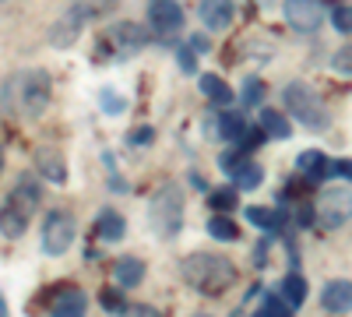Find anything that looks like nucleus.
<instances>
[{
  "instance_id": "1",
  "label": "nucleus",
  "mask_w": 352,
  "mask_h": 317,
  "mask_svg": "<svg viewBox=\"0 0 352 317\" xmlns=\"http://www.w3.org/2000/svg\"><path fill=\"white\" fill-rule=\"evenodd\" d=\"M180 275L201 296H222L229 285L236 282V268H232V261L222 254H190L180 268Z\"/></svg>"
},
{
  "instance_id": "2",
  "label": "nucleus",
  "mask_w": 352,
  "mask_h": 317,
  "mask_svg": "<svg viewBox=\"0 0 352 317\" xmlns=\"http://www.w3.org/2000/svg\"><path fill=\"white\" fill-rule=\"evenodd\" d=\"M36 212H39V184L32 177H21L14 184V190L8 194V201L0 205V233L18 240Z\"/></svg>"
},
{
  "instance_id": "3",
  "label": "nucleus",
  "mask_w": 352,
  "mask_h": 317,
  "mask_svg": "<svg viewBox=\"0 0 352 317\" xmlns=\"http://www.w3.org/2000/svg\"><path fill=\"white\" fill-rule=\"evenodd\" d=\"M148 226L159 240H173L184 229V187L166 184L148 201Z\"/></svg>"
},
{
  "instance_id": "4",
  "label": "nucleus",
  "mask_w": 352,
  "mask_h": 317,
  "mask_svg": "<svg viewBox=\"0 0 352 317\" xmlns=\"http://www.w3.org/2000/svg\"><path fill=\"white\" fill-rule=\"evenodd\" d=\"M282 99H285V109L296 117V124H303V127H310V131H324V127H328V109H324L320 96L310 89L307 81L285 85Z\"/></svg>"
},
{
  "instance_id": "5",
  "label": "nucleus",
  "mask_w": 352,
  "mask_h": 317,
  "mask_svg": "<svg viewBox=\"0 0 352 317\" xmlns=\"http://www.w3.org/2000/svg\"><path fill=\"white\" fill-rule=\"evenodd\" d=\"M18 92V109L25 117H39L50 102V74L46 71H25L11 85V96Z\"/></svg>"
},
{
  "instance_id": "6",
  "label": "nucleus",
  "mask_w": 352,
  "mask_h": 317,
  "mask_svg": "<svg viewBox=\"0 0 352 317\" xmlns=\"http://www.w3.org/2000/svg\"><path fill=\"white\" fill-rule=\"evenodd\" d=\"M74 233H78L74 215L64 212V208H53V212L43 219V250H46L50 257L67 254L71 243H74Z\"/></svg>"
},
{
  "instance_id": "7",
  "label": "nucleus",
  "mask_w": 352,
  "mask_h": 317,
  "mask_svg": "<svg viewBox=\"0 0 352 317\" xmlns=\"http://www.w3.org/2000/svg\"><path fill=\"white\" fill-rule=\"evenodd\" d=\"M285 21L296 32H317L324 21V8H320V0H285Z\"/></svg>"
},
{
  "instance_id": "8",
  "label": "nucleus",
  "mask_w": 352,
  "mask_h": 317,
  "mask_svg": "<svg viewBox=\"0 0 352 317\" xmlns=\"http://www.w3.org/2000/svg\"><path fill=\"white\" fill-rule=\"evenodd\" d=\"M352 219V190H324L320 197V222L328 229H338Z\"/></svg>"
},
{
  "instance_id": "9",
  "label": "nucleus",
  "mask_w": 352,
  "mask_h": 317,
  "mask_svg": "<svg viewBox=\"0 0 352 317\" xmlns=\"http://www.w3.org/2000/svg\"><path fill=\"white\" fill-rule=\"evenodd\" d=\"M148 21L159 28V32H176L184 25V8L176 0H152L148 4Z\"/></svg>"
},
{
  "instance_id": "10",
  "label": "nucleus",
  "mask_w": 352,
  "mask_h": 317,
  "mask_svg": "<svg viewBox=\"0 0 352 317\" xmlns=\"http://www.w3.org/2000/svg\"><path fill=\"white\" fill-rule=\"evenodd\" d=\"M85 310H88V296L78 289V285L60 289V293L53 296V303H50V314L53 317H85Z\"/></svg>"
},
{
  "instance_id": "11",
  "label": "nucleus",
  "mask_w": 352,
  "mask_h": 317,
  "mask_svg": "<svg viewBox=\"0 0 352 317\" xmlns=\"http://www.w3.org/2000/svg\"><path fill=\"white\" fill-rule=\"evenodd\" d=\"M320 307H324L328 314H345V310H352V282H345V278L328 282L324 289H320Z\"/></svg>"
},
{
  "instance_id": "12",
  "label": "nucleus",
  "mask_w": 352,
  "mask_h": 317,
  "mask_svg": "<svg viewBox=\"0 0 352 317\" xmlns=\"http://www.w3.org/2000/svg\"><path fill=\"white\" fill-rule=\"evenodd\" d=\"M197 14H201V25L212 28V32H222V28L232 25V4L229 0H201Z\"/></svg>"
},
{
  "instance_id": "13",
  "label": "nucleus",
  "mask_w": 352,
  "mask_h": 317,
  "mask_svg": "<svg viewBox=\"0 0 352 317\" xmlns=\"http://www.w3.org/2000/svg\"><path fill=\"white\" fill-rule=\"evenodd\" d=\"M296 169L303 173L307 180H324V177H331L335 173V162L324 155V152H317V149H310V152H300V159H296Z\"/></svg>"
},
{
  "instance_id": "14",
  "label": "nucleus",
  "mask_w": 352,
  "mask_h": 317,
  "mask_svg": "<svg viewBox=\"0 0 352 317\" xmlns=\"http://www.w3.org/2000/svg\"><path fill=\"white\" fill-rule=\"evenodd\" d=\"M36 169L43 173L50 184H64L67 180V162H64V155L56 149H39L36 152Z\"/></svg>"
},
{
  "instance_id": "15",
  "label": "nucleus",
  "mask_w": 352,
  "mask_h": 317,
  "mask_svg": "<svg viewBox=\"0 0 352 317\" xmlns=\"http://www.w3.org/2000/svg\"><path fill=\"white\" fill-rule=\"evenodd\" d=\"M141 278H144V261L141 257H120V261L113 265L116 289H134V285H141Z\"/></svg>"
},
{
  "instance_id": "16",
  "label": "nucleus",
  "mask_w": 352,
  "mask_h": 317,
  "mask_svg": "<svg viewBox=\"0 0 352 317\" xmlns=\"http://www.w3.org/2000/svg\"><path fill=\"white\" fill-rule=\"evenodd\" d=\"M96 233H99L106 243H116V240H124L127 222H124V215L116 212V208H102L99 219H96Z\"/></svg>"
},
{
  "instance_id": "17",
  "label": "nucleus",
  "mask_w": 352,
  "mask_h": 317,
  "mask_svg": "<svg viewBox=\"0 0 352 317\" xmlns=\"http://www.w3.org/2000/svg\"><path fill=\"white\" fill-rule=\"evenodd\" d=\"M261 131L268 134V138H275V141H285V138L292 134V124L282 117L278 109H268V106H264V109H261Z\"/></svg>"
},
{
  "instance_id": "18",
  "label": "nucleus",
  "mask_w": 352,
  "mask_h": 317,
  "mask_svg": "<svg viewBox=\"0 0 352 317\" xmlns=\"http://www.w3.org/2000/svg\"><path fill=\"white\" fill-rule=\"evenodd\" d=\"M232 177V184H236L240 190H254V187H261V180H264V169L257 166V162H250V159H243L236 169L229 173Z\"/></svg>"
},
{
  "instance_id": "19",
  "label": "nucleus",
  "mask_w": 352,
  "mask_h": 317,
  "mask_svg": "<svg viewBox=\"0 0 352 317\" xmlns=\"http://www.w3.org/2000/svg\"><path fill=\"white\" fill-rule=\"evenodd\" d=\"M201 92L208 96L215 106H229L232 99H236V96H232V89H229L219 74H204V78H201Z\"/></svg>"
},
{
  "instance_id": "20",
  "label": "nucleus",
  "mask_w": 352,
  "mask_h": 317,
  "mask_svg": "<svg viewBox=\"0 0 352 317\" xmlns=\"http://www.w3.org/2000/svg\"><path fill=\"white\" fill-rule=\"evenodd\" d=\"M113 36H116V43H120L124 50H127V56L134 53V50H141L144 43H148V32H144V28H138V25H116L113 28Z\"/></svg>"
},
{
  "instance_id": "21",
  "label": "nucleus",
  "mask_w": 352,
  "mask_h": 317,
  "mask_svg": "<svg viewBox=\"0 0 352 317\" xmlns=\"http://www.w3.org/2000/svg\"><path fill=\"white\" fill-rule=\"evenodd\" d=\"M247 134V120H243V113H222L219 117V138H226V141H240Z\"/></svg>"
},
{
  "instance_id": "22",
  "label": "nucleus",
  "mask_w": 352,
  "mask_h": 317,
  "mask_svg": "<svg viewBox=\"0 0 352 317\" xmlns=\"http://www.w3.org/2000/svg\"><path fill=\"white\" fill-rule=\"evenodd\" d=\"M208 237L212 240H222V243H232L240 237V226L232 222V219H226V215H212L208 219Z\"/></svg>"
},
{
  "instance_id": "23",
  "label": "nucleus",
  "mask_w": 352,
  "mask_h": 317,
  "mask_svg": "<svg viewBox=\"0 0 352 317\" xmlns=\"http://www.w3.org/2000/svg\"><path fill=\"white\" fill-rule=\"evenodd\" d=\"M282 293H285V303L289 307H303V300H307V278L300 275V272H292V275H285V285H282Z\"/></svg>"
},
{
  "instance_id": "24",
  "label": "nucleus",
  "mask_w": 352,
  "mask_h": 317,
  "mask_svg": "<svg viewBox=\"0 0 352 317\" xmlns=\"http://www.w3.org/2000/svg\"><path fill=\"white\" fill-rule=\"evenodd\" d=\"M208 205L219 215H226V212H232V208L240 205V197H236V190H232V187H219V190H208Z\"/></svg>"
},
{
  "instance_id": "25",
  "label": "nucleus",
  "mask_w": 352,
  "mask_h": 317,
  "mask_svg": "<svg viewBox=\"0 0 352 317\" xmlns=\"http://www.w3.org/2000/svg\"><path fill=\"white\" fill-rule=\"evenodd\" d=\"M243 215H247V222H254L257 229H275V226H278V215H275L272 208H264V205H250Z\"/></svg>"
},
{
  "instance_id": "26",
  "label": "nucleus",
  "mask_w": 352,
  "mask_h": 317,
  "mask_svg": "<svg viewBox=\"0 0 352 317\" xmlns=\"http://www.w3.org/2000/svg\"><path fill=\"white\" fill-rule=\"evenodd\" d=\"M331 25L338 28V32L352 36V4H338V8L331 11Z\"/></svg>"
},
{
  "instance_id": "27",
  "label": "nucleus",
  "mask_w": 352,
  "mask_h": 317,
  "mask_svg": "<svg viewBox=\"0 0 352 317\" xmlns=\"http://www.w3.org/2000/svg\"><path fill=\"white\" fill-rule=\"evenodd\" d=\"M331 67H335L338 74L352 78V46H342V50H335V56H331Z\"/></svg>"
},
{
  "instance_id": "28",
  "label": "nucleus",
  "mask_w": 352,
  "mask_h": 317,
  "mask_svg": "<svg viewBox=\"0 0 352 317\" xmlns=\"http://www.w3.org/2000/svg\"><path fill=\"white\" fill-rule=\"evenodd\" d=\"M99 300H102V307H106L109 314H120V310L127 307V300H124V293H120V289H102V293H99Z\"/></svg>"
},
{
  "instance_id": "29",
  "label": "nucleus",
  "mask_w": 352,
  "mask_h": 317,
  "mask_svg": "<svg viewBox=\"0 0 352 317\" xmlns=\"http://www.w3.org/2000/svg\"><path fill=\"white\" fill-rule=\"evenodd\" d=\"M264 310H268L272 317H292V307H289L282 296H275V293H272L268 300H264Z\"/></svg>"
},
{
  "instance_id": "30",
  "label": "nucleus",
  "mask_w": 352,
  "mask_h": 317,
  "mask_svg": "<svg viewBox=\"0 0 352 317\" xmlns=\"http://www.w3.org/2000/svg\"><path fill=\"white\" fill-rule=\"evenodd\" d=\"M99 99H102L106 113H113V117H116V113H124V109H127V102H124L120 96H116V92H109V89H102V92H99Z\"/></svg>"
},
{
  "instance_id": "31",
  "label": "nucleus",
  "mask_w": 352,
  "mask_h": 317,
  "mask_svg": "<svg viewBox=\"0 0 352 317\" xmlns=\"http://www.w3.org/2000/svg\"><path fill=\"white\" fill-rule=\"evenodd\" d=\"M261 99H264V85H261L257 78H250L247 89H243V102H247V106H257Z\"/></svg>"
},
{
  "instance_id": "32",
  "label": "nucleus",
  "mask_w": 352,
  "mask_h": 317,
  "mask_svg": "<svg viewBox=\"0 0 352 317\" xmlns=\"http://www.w3.org/2000/svg\"><path fill=\"white\" fill-rule=\"evenodd\" d=\"M176 64H180L184 74H194V71H197V56H194L190 50H180V53H176Z\"/></svg>"
},
{
  "instance_id": "33",
  "label": "nucleus",
  "mask_w": 352,
  "mask_h": 317,
  "mask_svg": "<svg viewBox=\"0 0 352 317\" xmlns=\"http://www.w3.org/2000/svg\"><path fill=\"white\" fill-rule=\"evenodd\" d=\"M152 138H155V131H152V127H138V131L131 134V145H148Z\"/></svg>"
},
{
  "instance_id": "34",
  "label": "nucleus",
  "mask_w": 352,
  "mask_h": 317,
  "mask_svg": "<svg viewBox=\"0 0 352 317\" xmlns=\"http://www.w3.org/2000/svg\"><path fill=\"white\" fill-rule=\"evenodd\" d=\"M335 173H338V177H345V180H352V159H342V162H335Z\"/></svg>"
},
{
  "instance_id": "35",
  "label": "nucleus",
  "mask_w": 352,
  "mask_h": 317,
  "mask_svg": "<svg viewBox=\"0 0 352 317\" xmlns=\"http://www.w3.org/2000/svg\"><path fill=\"white\" fill-rule=\"evenodd\" d=\"M296 219H300V226H310V222H314V208H310V205H300Z\"/></svg>"
},
{
  "instance_id": "36",
  "label": "nucleus",
  "mask_w": 352,
  "mask_h": 317,
  "mask_svg": "<svg viewBox=\"0 0 352 317\" xmlns=\"http://www.w3.org/2000/svg\"><path fill=\"white\" fill-rule=\"evenodd\" d=\"M131 317H162V314H159L155 307H134V314H131Z\"/></svg>"
},
{
  "instance_id": "37",
  "label": "nucleus",
  "mask_w": 352,
  "mask_h": 317,
  "mask_svg": "<svg viewBox=\"0 0 352 317\" xmlns=\"http://www.w3.org/2000/svg\"><path fill=\"white\" fill-rule=\"evenodd\" d=\"M268 250H272V247H268V240H264V243L257 247V254H254V261H257V265H264V261H268Z\"/></svg>"
},
{
  "instance_id": "38",
  "label": "nucleus",
  "mask_w": 352,
  "mask_h": 317,
  "mask_svg": "<svg viewBox=\"0 0 352 317\" xmlns=\"http://www.w3.org/2000/svg\"><path fill=\"white\" fill-rule=\"evenodd\" d=\"M190 46H194V50H208V39H204V36H194Z\"/></svg>"
},
{
  "instance_id": "39",
  "label": "nucleus",
  "mask_w": 352,
  "mask_h": 317,
  "mask_svg": "<svg viewBox=\"0 0 352 317\" xmlns=\"http://www.w3.org/2000/svg\"><path fill=\"white\" fill-rule=\"evenodd\" d=\"M0 317H8V300H4V293H0Z\"/></svg>"
},
{
  "instance_id": "40",
  "label": "nucleus",
  "mask_w": 352,
  "mask_h": 317,
  "mask_svg": "<svg viewBox=\"0 0 352 317\" xmlns=\"http://www.w3.org/2000/svg\"><path fill=\"white\" fill-rule=\"evenodd\" d=\"M254 317H272V314H268V310H264V307H261V310H257Z\"/></svg>"
},
{
  "instance_id": "41",
  "label": "nucleus",
  "mask_w": 352,
  "mask_h": 317,
  "mask_svg": "<svg viewBox=\"0 0 352 317\" xmlns=\"http://www.w3.org/2000/svg\"><path fill=\"white\" fill-rule=\"evenodd\" d=\"M0 173H4V149H0Z\"/></svg>"
},
{
  "instance_id": "42",
  "label": "nucleus",
  "mask_w": 352,
  "mask_h": 317,
  "mask_svg": "<svg viewBox=\"0 0 352 317\" xmlns=\"http://www.w3.org/2000/svg\"><path fill=\"white\" fill-rule=\"evenodd\" d=\"M201 317H208V314H201Z\"/></svg>"
}]
</instances>
